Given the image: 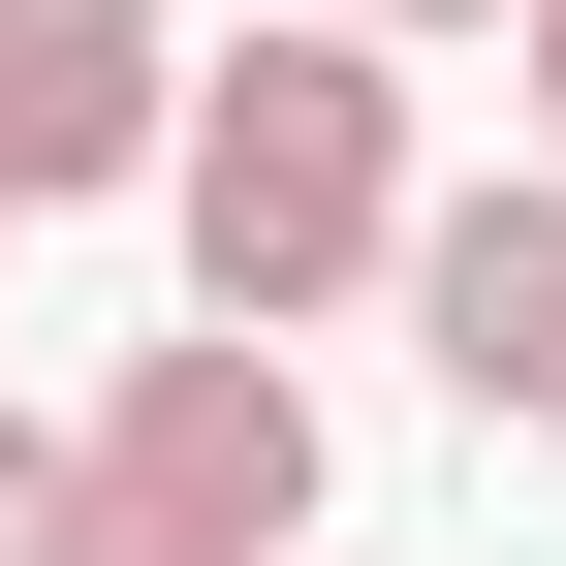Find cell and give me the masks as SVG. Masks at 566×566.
Listing matches in <instances>:
<instances>
[{"mask_svg":"<svg viewBox=\"0 0 566 566\" xmlns=\"http://www.w3.org/2000/svg\"><path fill=\"white\" fill-rule=\"evenodd\" d=\"M158 221H189V315H221V346L378 315V283H409V221H441L409 63H378V32H315V0H252V32L189 63V126H158Z\"/></svg>","mask_w":566,"mask_h":566,"instance_id":"cell-1","label":"cell"},{"mask_svg":"<svg viewBox=\"0 0 566 566\" xmlns=\"http://www.w3.org/2000/svg\"><path fill=\"white\" fill-rule=\"evenodd\" d=\"M63 566H315V346H126L63 441Z\"/></svg>","mask_w":566,"mask_h":566,"instance_id":"cell-2","label":"cell"},{"mask_svg":"<svg viewBox=\"0 0 566 566\" xmlns=\"http://www.w3.org/2000/svg\"><path fill=\"white\" fill-rule=\"evenodd\" d=\"M189 126V0H0V221H95Z\"/></svg>","mask_w":566,"mask_h":566,"instance_id":"cell-3","label":"cell"},{"mask_svg":"<svg viewBox=\"0 0 566 566\" xmlns=\"http://www.w3.org/2000/svg\"><path fill=\"white\" fill-rule=\"evenodd\" d=\"M409 346H441L472 441H566V189H535V158L409 221Z\"/></svg>","mask_w":566,"mask_h":566,"instance_id":"cell-4","label":"cell"},{"mask_svg":"<svg viewBox=\"0 0 566 566\" xmlns=\"http://www.w3.org/2000/svg\"><path fill=\"white\" fill-rule=\"evenodd\" d=\"M504 126H535V189H566V0H504Z\"/></svg>","mask_w":566,"mask_h":566,"instance_id":"cell-5","label":"cell"},{"mask_svg":"<svg viewBox=\"0 0 566 566\" xmlns=\"http://www.w3.org/2000/svg\"><path fill=\"white\" fill-rule=\"evenodd\" d=\"M0 566H63V441H32V409H0Z\"/></svg>","mask_w":566,"mask_h":566,"instance_id":"cell-6","label":"cell"},{"mask_svg":"<svg viewBox=\"0 0 566 566\" xmlns=\"http://www.w3.org/2000/svg\"><path fill=\"white\" fill-rule=\"evenodd\" d=\"M315 32H378V63H409V32H504V0H315Z\"/></svg>","mask_w":566,"mask_h":566,"instance_id":"cell-7","label":"cell"},{"mask_svg":"<svg viewBox=\"0 0 566 566\" xmlns=\"http://www.w3.org/2000/svg\"><path fill=\"white\" fill-rule=\"evenodd\" d=\"M315 566H346V535H315Z\"/></svg>","mask_w":566,"mask_h":566,"instance_id":"cell-8","label":"cell"}]
</instances>
